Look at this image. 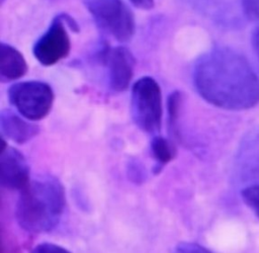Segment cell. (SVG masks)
I'll return each instance as SVG.
<instances>
[{
	"label": "cell",
	"mask_w": 259,
	"mask_h": 253,
	"mask_svg": "<svg viewBox=\"0 0 259 253\" xmlns=\"http://www.w3.org/2000/svg\"><path fill=\"white\" fill-rule=\"evenodd\" d=\"M252 44L254 51L259 59V25L254 29L253 34H252Z\"/></svg>",
	"instance_id": "d6986e66"
},
{
	"label": "cell",
	"mask_w": 259,
	"mask_h": 253,
	"mask_svg": "<svg viewBox=\"0 0 259 253\" xmlns=\"http://www.w3.org/2000/svg\"><path fill=\"white\" fill-rule=\"evenodd\" d=\"M54 98L52 87L44 81H21L8 89L9 102L18 113L32 121L42 119L50 113Z\"/></svg>",
	"instance_id": "8992f818"
},
{
	"label": "cell",
	"mask_w": 259,
	"mask_h": 253,
	"mask_svg": "<svg viewBox=\"0 0 259 253\" xmlns=\"http://www.w3.org/2000/svg\"><path fill=\"white\" fill-rule=\"evenodd\" d=\"M192 83L207 103L227 110H244L259 103V76L237 51L213 48L197 58Z\"/></svg>",
	"instance_id": "6da1fadb"
},
{
	"label": "cell",
	"mask_w": 259,
	"mask_h": 253,
	"mask_svg": "<svg viewBox=\"0 0 259 253\" xmlns=\"http://www.w3.org/2000/svg\"><path fill=\"white\" fill-rule=\"evenodd\" d=\"M150 151L155 160V166L153 167L155 174L161 172L163 167L175 156V148L172 143L168 139L158 135L153 136L150 143Z\"/></svg>",
	"instance_id": "8fae6325"
},
{
	"label": "cell",
	"mask_w": 259,
	"mask_h": 253,
	"mask_svg": "<svg viewBox=\"0 0 259 253\" xmlns=\"http://www.w3.org/2000/svg\"><path fill=\"white\" fill-rule=\"evenodd\" d=\"M183 100L184 97L180 91H174L168 97L167 108L169 132H171V134L175 136H178L179 134V121L182 112Z\"/></svg>",
	"instance_id": "7c38bea8"
},
{
	"label": "cell",
	"mask_w": 259,
	"mask_h": 253,
	"mask_svg": "<svg viewBox=\"0 0 259 253\" xmlns=\"http://www.w3.org/2000/svg\"><path fill=\"white\" fill-rule=\"evenodd\" d=\"M93 56L106 69L108 88L115 93L124 91L133 79L136 66L132 52L125 47L112 48L101 44Z\"/></svg>",
	"instance_id": "52a82bcc"
},
{
	"label": "cell",
	"mask_w": 259,
	"mask_h": 253,
	"mask_svg": "<svg viewBox=\"0 0 259 253\" xmlns=\"http://www.w3.org/2000/svg\"><path fill=\"white\" fill-rule=\"evenodd\" d=\"M126 176L131 182L140 185L147 180V169L145 165L138 159H130L126 163Z\"/></svg>",
	"instance_id": "4fadbf2b"
},
{
	"label": "cell",
	"mask_w": 259,
	"mask_h": 253,
	"mask_svg": "<svg viewBox=\"0 0 259 253\" xmlns=\"http://www.w3.org/2000/svg\"><path fill=\"white\" fill-rule=\"evenodd\" d=\"M131 113L136 125L144 133L157 135L162 122V93L158 82L144 76L138 79L131 94Z\"/></svg>",
	"instance_id": "3957f363"
},
{
	"label": "cell",
	"mask_w": 259,
	"mask_h": 253,
	"mask_svg": "<svg viewBox=\"0 0 259 253\" xmlns=\"http://www.w3.org/2000/svg\"><path fill=\"white\" fill-rule=\"evenodd\" d=\"M32 252H35V253H60V252L64 253V252H68V250L62 246L57 245V244L50 243V242H44V243L35 246L33 248Z\"/></svg>",
	"instance_id": "e0dca14e"
},
{
	"label": "cell",
	"mask_w": 259,
	"mask_h": 253,
	"mask_svg": "<svg viewBox=\"0 0 259 253\" xmlns=\"http://www.w3.org/2000/svg\"><path fill=\"white\" fill-rule=\"evenodd\" d=\"M0 128L2 135L16 144H25L39 133L37 124L11 109L0 112Z\"/></svg>",
	"instance_id": "9c48e42d"
},
{
	"label": "cell",
	"mask_w": 259,
	"mask_h": 253,
	"mask_svg": "<svg viewBox=\"0 0 259 253\" xmlns=\"http://www.w3.org/2000/svg\"><path fill=\"white\" fill-rule=\"evenodd\" d=\"M243 15L250 21L259 20V0H240Z\"/></svg>",
	"instance_id": "9a60e30c"
},
{
	"label": "cell",
	"mask_w": 259,
	"mask_h": 253,
	"mask_svg": "<svg viewBox=\"0 0 259 253\" xmlns=\"http://www.w3.org/2000/svg\"><path fill=\"white\" fill-rule=\"evenodd\" d=\"M27 64L22 54L14 47L1 43L0 45V80L10 82L24 76Z\"/></svg>",
	"instance_id": "30bf717a"
},
{
	"label": "cell",
	"mask_w": 259,
	"mask_h": 253,
	"mask_svg": "<svg viewBox=\"0 0 259 253\" xmlns=\"http://www.w3.org/2000/svg\"><path fill=\"white\" fill-rule=\"evenodd\" d=\"M83 4L101 31L118 41L133 37L135 17L122 0H83Z\"/></svg>",
	"instance_id": "277c9868"
},
{
	"label": "cell",
	"mask_w": 259,
	"mask_h": 253,
	"mask_svg": "<svg viewBox=\"0 0 259 253\" xmlns=\"http://www.w3.org/2000/svg\"><path fill=\"white\" fill-rule=\"evenodd\" d=\"M241 196L244 202L259 218V183L251 184L243 188L241 191Z\"/></svg>",
	"instance_id": "5bb4252c"
},
{
	"label": "cell",
	"mask_w": 259,
	"mask_h": 253,
	"mask_svg": "<svg viewBox=\"0 0 259 253\" xmlns=\"http://www.w3.org/2000/svg\"><path fill=\"white\" fill-rule=\"evenodd\" d=\"M68 28L79 30L77 22L68 14L57 15L47 30L36 39L32 53L42 66H52L66 58L71 51V38Z\"/></svg>",
	"instance_id": "5b68a950"
},
{
	"label": "cell",
	"mask_w": 259,
	"mask_h": 253,
	"mask_svg": "<svg viewBox=\"0 0 259 253\" xmlns=\"http://www.w3.org/2000/svg\"><path fill=\"white\" fill-rule=\"evenodd\" d=\"M176 252L180 253H202L209 252L207 248L196 242H181L176 246Z\"/></svg>",
	"instance_id": "2e32d148"
},
{
	"label": "cell",
	"mask_w": 259,
	"mask_h": 253,
	"mask_svg": "<svg viewBox=\"0 0 259 253\" xmlns=\"http://www.w3.org/2000/svg\"><path fill=\"white\" fill-rule=\"evenodd\" d=\"M29 183V166L23 154L1 138L0 184L10 190H22Z\"/></svg>",
	"instance_id": "ba28073f"
},
{
	"label": "cell",
	"mask_w": 259,
	"mask_h": 253,
	"mask_svg": "<svg viewBox=\"0 0 259 253\" xmlns=\"http://www.w3.org/2000/svg\"><path fill=\"white\" fill-rule=\"evenodd\" d=\"M247 176L252 178V179H255L257 181H259V163L252 166L250 169H249V172L247 173Z\"/></svg>",
	"instance_id": "ffe728a7"
},
{
	"label": "cell",
	"mask_w": 259,
	"mask_h": 253,
	"mask_svg": "<svg viewBox=\"0 0 259 253\" xmlns=\"http://www.w3.org/2000/svg\"><path fill=\"white\" fill-rule=\"evenodd\" d=\"M130 1L136 7L143 10H149L154 6V0H130Z\"/></svg>",
	"instance_id": "ac0fdd59"
},
{
	"label": "cell",
	"mask_w": 259,
	"mask_h": 253,
	"mask_svg": "<svg viewBox=\"0 0 259 253\" xmlns=\"http://www.w3.org/2000/svg\"><path fill=\"white\" fill-rule=\"evenodd\" d=\"M65 204V189L60 180L51 175L39 176L20 190L15 219L25 232H51L60 224Z\"/></svg>",
	"instance_id": "7a4b0ae2"
}]
</instances>
